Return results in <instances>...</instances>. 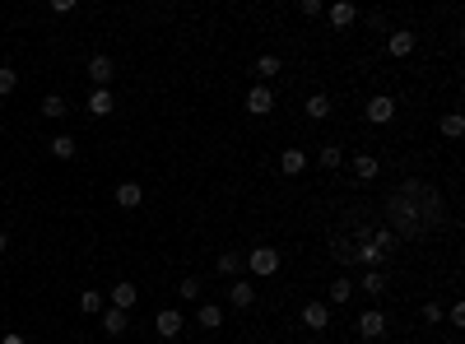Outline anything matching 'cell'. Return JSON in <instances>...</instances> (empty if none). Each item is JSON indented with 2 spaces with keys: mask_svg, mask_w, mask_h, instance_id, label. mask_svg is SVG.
I'll return each mask as SVG.
<instances>
[{
  "mask_svg": "<svg viewBox=\"0 0 465 344\" xmlns=\"http://www.w3.org/2000/svg\"><path fill=\"white\" fill-rule=\"evenodd\" d=\"M242 266H247L251 275H275V270H279V251H275V246H256Z\"/></svg>",
  "mask_w": 465,
  "mask_h": 344,
  "instance_id": "6da1fadb",
  "label": "cell"
},
{
  "mask_svg": "<svg viewBox=\"0 0 465 344\" xmlns=\"http://www.w3.org/2000/svg\"><path fill=\"white\" fill-rule=\"evenodd\" d=\"M363 112H367V121H372V126H386V121L396 117V98H391V93H377Z\"/></svg>",
  "mask_w": 465,
  "mask_h": 344,
  "instance_id": "7a4b0ae2",
  "label": "cell"
},
{
  "mask_svg": "<svg viewBox=\"0 0 465 344\" xmlns=\"http://www.w3.org/2000/svg\"><path fill=\"white\" fill-rule=\"evenodd\" d=\"M270 108H275V93H270L266 84H251L247 89V112L251 117H270Z\"/></svg>",
  "mask_w": 465,
  "mask_h": 344,
  "instance_id": "3957f363",
  "label": "cell"
},
{
  "mask_svg": "<svg viewBox=\"0 0 465 344\" xmlns=\"http://www.w3.org/2000/svg\"><path fill=\"white\" fill-rule=\"evenodd\" d=\"M117 75V66H112V56H89V79H93V89H108V79Z\"/></svg>",
  "mask_w": 465,
  "mask_h": 344,
  "instance_id": "277c9868",
  "label": "cell"
},
{
  "mask_svg": "<svg viewBox=\"0 0 465 344\" xmlns=\"http://www.w3.org/2000/svg\"><path fill=\"white\" fill-rule=\"evenodd\" d=\"M354 330L363 335V340H382V335H386V316H382V312H363V316L354 321Z\"/></svg>",
  "mask_w": 465,
  "mask_h": 344,
  "instance_id": "5b68a950",
  "label": "cell"
},
{
  "mask_svg": "<svg viewBox=\"0 0 465 344\" xmlns=\"http://www.w3.org/2000/svg\"><path fill=\"white\" fill-rule=\"evenodd\" d=\"M154 325H159L163 340H177V335H182V312H177V307H163V312L154 316Z\"/></svg>",
  "mask_w": 465,
  "mask_h": 344,
  "instance_id": "8992f818",
  "label": "cell"
},
{
  "mask_svg": "<svg viewBox=\"0 0 465 344\" xmlns=\"http://www.w3.org/2000/svg\"><path fill=\"white\" fill-rule=\"evenodd\" d=\"M303 325H307V330H326V325H330V307L326 303H307L303 307Z\"/></svg>",
  "mask_w": 465,
  "mask_h": 344,
  "instance_id": "52a82bcc",
  "label": "cell"
},
{
  "mask_svg": "<svg viewBox=\"0 0 465 344\" xmlns=\"http://www.w3.org/2000/svg\"><path fill=\"white\" fill-rule=\"evenodd\" d=\"M135 303H140V288L130 284V279H121V284L112 288V307H117V312H130Z\"/></svg>",
  "mask_w": 465,
  "mask_h": 344,
  "instance_id": "ba28073f",
  "label": "cell"
},
{
  "mask_svg": "<svg viewBox=\"0 0 465 344\" xmlns=\"http://www.w3.org/2000/svg\"><path fill=\"white\" fill-rule=\"evenodd\" d=\"M140 200H145V187H140V182H117V205L121 209H135Z\"/></svg>",
  "mask_w": 465,
  "mask_h": 344,
  "instance_id": "9c48e42d",
  "label": "cell"
},
{
  "mask_svg": "<svg viewBox=\"0 0 465 344\" xmlns=\"http://www.w3.org/2000/svg\"><path fill=\"white\" fill-rule=\"evenodd\" d=\"M228 303H233V307H251V303H256V288H251V279H233V288H228Z\"/></svg>",
  "mask_w": 465,
  "mask_h": 344,
  "instance_id": "30bf717a",
  "label": "cell"
},
{
  "mask_svg": "<svg viewBox=\"0 0 465 344\" xmlns=\"http://www.w3.org/2000/svg\"><path fill=\"white\" fill-rule=\"evenodd\" d=\"M386 51H391V56H409V51H414V33H409V28H396L391 38H386Z\"/></svg>",
  "mask_w": 465,
  "mask_h": 344,
  "instance_id": "8fae6325",
  "label": "cell"
},
{
  "mask_svg": "<svg viewBox=\"0 0 465 344\" xmlns=\"http://www.w3.org/2000/svg\"><path fill=\"white\" fill-rule=\"evenodd\" d=\"M303 167H307V154H303V149H284V154H279V172H288V177H298Z\"/></svg>",
  "mask_w": 465,
  "mask_h": 344,
  "instance_id": "7c38bea8",
  "label": "cell"
},
{
  "mask_svg": "<svg viewBox=\"0 0 465 344\" xmlns=\"http://www.w3.org/2000/svg\"><path fill=\"white\" fill-rule=\"evenodd\" d=\"M196 321L205 325V330H219V325H224V307H219V303H205V307L196 312Z\"/></svg>",
  "mask_w": 465,
  "mask_h": 344,
  "instance_id": "4fadbf2b",
  "label": "cell"
},
{
  "mask_svg": "<svg viewBox=\"0 0 465 344\" xmlns=\"http://www.w3.org/2000/svg\"><path fill=\"white\" fill-rule=\"evenodd\" d=\"M377 167H382V163H377L372 154H354V172H358V182H372V177H377Z\"/></svg>",
  "mask_w": 465,
  "mask_h": 344,
  "instance_id": "5bb4252c",
  "label": "cell"
},
{
  "mask_svg": "<svg viewBox=\"0 0 465 344\" xmlns=\"http://www.w3.org/2000/svg\"><path fill=\"white\" fill-rule=\"evenodd\" d=\"M103 330H108V335H126V312L108 307V312H103Z\"/></svg>",
  "mask_w": 465,
  "mask_h": 344,
  "instance_id": "9a60e30c",
  "label": "cell"
},
{
  "mask_svg": "<svg viewBox=\"0 0 465 344\" xmlns=\"http://www.w3.org/2000/svg\"><path fill=\"white\" fill-rule=\"evenodd\" d=\"M89 112H93V117H108V112H112V93L108 89H93L89 93Z\"/></svg>",
  "mask_w": 465,
  "mask_h": 344,
  "instance_id": "2e32d148",
  "label": "cell"
},
{
  "mask_svg": "<svg viewBox=\"0 0 465 344\" xmlns=\"http://www.w3.org/2000/svg\"><path fill=\"white\" fill-rule=\"evenodd\" d=\"M307 117H312V121L330 117V98H326V93H312V98H307Z\"/></svg>",
  "mask_w": 465,
  "mask_h": 344,
  "instance_id": "e0dca14e",
  "label": "cell"
},
{
  "mask_svg": "<svg viewBox=\"0 0 465 344\" xmlns=\"http://www.w3.org/2000/svg\"><path fill=\"white\" fill-rule=\"evenodd\" d=\"M214 270H219V275H238V270H242V256H238V251H224V256L214 261Z\"/></svg>",
  "mask_w": 465,
  "mask_h": 344,
  "instance_id": "ac0fdd59",
  "label": "cell"
},
{
  "mask_svg": "<svg viewBox=\"0 0 465 344\" xmlns=\"http://www.w3.org/2000/svg\"><path fill=\"white\" fill-rule=\"evenodd\" d=\"M42 117H66V98H61V93H47V98H42Z\"/></svg>",
  "mask_w": 465,
  "mask_h": 344,
  "instance_id": "d6986e66",
  "label": "cell"
},
{
  "mask_svg": "<svg viewBox=\"0 0 465 344\" xmlns=\"http://www.w3.org/2000/svg\"><path fill=\"white\" fill-rule=\"evenodd\" d=\"M354 5H330V24H335V28H349V24H354Z\"/></svg>",
  "mask_w": 465,
  "mask_h": 344,
  "instance_id": "ffe728a7",
  "label": "cell"
},
{
  "mask_svg": "<svg viewBox=\"0 0 465 344\" xmlns=\"http://www.w3.org/2000/svg\"><path fill=\"white\" fill-rule=\"evenodd\" d=\"M461 130H465L461 112H446V117H442V135H446V140H461Z\"/></svg>",
  "mask_w": 465,
  "mask_h": 344,
  "instance_id": "44dd1931",
  "label": "cell"
},
{
  "mask_svg": "<svg viewBox=\"0 0 465 344\" xmlns=\"http://www.w3.org/2000/svg\"><path fill=\"white\" fill-rule=\"evenodd\" d=\"M363 293H386V275H382V270H367V275H363Z\"/></svg>",
  "mask_w": 465,
  "mask_h": 344,
  "instance_id": "7402d4cb",
  "label": "cell"
},
{
  "mask_svg": "<svg viewBox=\"0 0 465 344\" xmlns=\"http://www.w3.org/2000/svg\"><path fill=\"white\" fill-rule=\"evenodd\" d=\"M80 312H103V293H98V288H84V293H80Z\"/></svg>",
  "mask_w": 465,
  "mask_h": 344,
  "instance_id": "603a6c76",
  "label": "cell"
},
{
  "mask_svg": "<svg viewBox=\"0 0 465 344\" xmlns=\"http://www.w3.org/2000/svg\"><path fill=\"white\" fill-rule=\"evenodd\" d=\"M279 70H284V61H279V56H261V61H256V75H261V79H275Z\"/></svg>",
  "mask_w": 465,
  "mask_h": 344,
  "instance_id": "cb8c5ba5",
  "label": "cell"
},
{
  "mask_svg": "<svg viewBox=\"0 0 465 344\" xmlns=\"http://www.w3.org/2000/svg\"><path fill=\"white\" fill-rule=\"evenodd\" d=\"M349 261H363V266H377V261H386V256H382V251H377V246H372V242H363V246H358V251H354V256H349Z\"/></svg>",
  "mask_w": 465,
  "mask_h": 344,
  "instance_id": "d4e9b609",
  "label": "cell"
},
{
  "mask_svg": "<svg viewBox=\"0 0 465 344\" xmlns=\"http://www.w3.org/2000/svg\"><path fill=\"white\" fill-rule=\"evenodd\" d=\"M349 298H354V284H349V279H335V284H330V303H349Z\"/></svg>",
  "mask_w": 465,
  "mask_h": 344,
  "instance_id": "484cf974",
  "label": "cell"
},
{
  "mask_svg": "<svg viewBox=\"0 0 465 344\" xmlns=\"http://www.w3.org/2000/svg\"><path fill=\"white\" fill-rule=\"evenodd\" d=\"M19 89V75H14L10 66H0V98H5V93H14Z\"/></svg>",
  "mask_w": 465,
  "mask_h": 344,
  "instance_id": "4316f807",
  "label": "cell"
},
{
  "mask_svg": "<svg viewBox=\"0 0 465 344\" xmlns=\"http://www.w3.org/2000/svg\"><path fill=\"white\" fill-rule=\"evenodd\" d=\"M51 154H56V158H75V140H70V135H56V140H51Z\"/></svg>",
  "mask_w": 465,
  "mask_h": 344,
  "instance_id": "83f0119b",
  "label": "cell"
},
{
  "mask_svg": "<svg viewBox=\"0 0 465 344\" xmlns=\"http://www.w3.org/2000/svg\"><path fill=\"white\" fill-rule=\"evenodd\" d=\"M317 158H321V167H340V158H345V154H340L335 145H326V149H321Z\"/></svg>",
  "mask_w": 465,
  "mask_h": 344,
  "instance_id": "f1b7e54d",
  "label": "cell"
},
{
  "mask_svg": "<svg viewBox=\"0 0 465 344\" xmlns=\"http://www.w3.org/2000/svg\"><path fill=\"white\" fill-rule=\"evenodd\" d=\"M182 298H200V279H196V275L182 279Z\"/></svg>",
  "mask_w": 465,
  "mask_h": 344,
  "instance_id": "f546056e",
  "label": "cell"
},
{
  "mask_svg": "<svg viewBox=\"0 0 465 344\" xmlns=\"http://www.w3.org/2000/svg\"><path fill=\"white\" fill-rule=\"evenodd\" d=\"M0 344H28V340H23V335H5V340H0Z\"/></svg>",
  "mask_w": 465,
  "mask_h": 344,
  "instance_id": "4dcf8cb0",
  "label": "cell"
},
{
  "mask_svg": "<svg viewBox=\"0 0 465 344\" xmlns=\"http://www.w3.org/2000/svg\"><path fill=\"white\" fill-rule=\"evenodd\" d=\"M5 246H10V233H5V228H0V256H5Z\"/></svg>",
  "mask_w": 465,
  "mask_h": 344,
  "instance_id": "1f68e13d",
  "label": "cell"
}]
</instances>
